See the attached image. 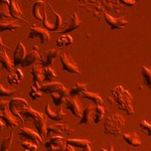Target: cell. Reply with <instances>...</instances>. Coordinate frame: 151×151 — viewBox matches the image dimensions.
<instances>
[{
	"label": "cell",
	"mask_w": 151,
	"mask_h": 151,
	"mask_svg": "<svg viewBox=\"0 0 151 151\" xmlns=\"http://www.w3.org/2000/svg\"><path fill=\"white\" fill-rule=\"evenodd\" d=\"M111 94L116 102L117 107L120 110L125 112L127 115L131 116L134 114V107H133V97L129 93V91L122 86H116L111 91Z\"/></svg>",
	"instance_id": "1"
},
{
	"label": "cell",
	"mask_w": 151,
	"mask_h": 151,
	"mask_svg": "<svg viewBox=\"0 0 151 151\" xmlns=\"http://www.w3.org/2000/svg\"><path fill=\"white\" fill-rule=\"evenodd\" d=\"M125 126V118L121 114H112L104 122V133L109 136H117L122 132Z\"/></svg>",
	"instance_id": "2"
},
{
	"label": "cell",
	"mask_w": 151,
	"mask_h": 151,
	"mask_svg": "<svg viewBox=\"0 0 151 151\" xmlns=\"http://www.w3.org/2000/svg\"><path fill=\"white\" fill-rule=\"evenodd\" d=\"M47 10L45 8V14H43V26L48 31H58L62 26L63 18L57 11L53 9L52 4H47Z\"/></svg>",
	"instance_id": "3"
},
{
	"label": "cell",
	"mask_w": 151,
	"mask_h": 151,
	"mask_svg": "<svg viewBox=\"0 0 151 151\" xmlns=\"http://www.w3.org/2000/svg\"><path fill=\"white\" fill-rule=\"evenodd\" d=\"M9 102L10 101L1 100L0 102V112H1L0 117H1V120L6 124L7 128H14L19 125V119L9 110Z\"/></svg>",
	"instance_id": "4"
},
{
	"label": "cell",
	"mask_w": 151,
	"mask_h": 151,
	"mask_svg": "<svg viewBox=\"0 0 151 151\" xmlns=\"http://www.w3.org/2000/svg\"><path fill=\"white\" fill-rule=\"evenodd\" d=\"M60 60L62 63V68L65 73L73 75H81V70H80L79 65L69 53L63 52L60 55Z\"/></svg>",
	"instance_id": "5"
},
{
	"label": "cell",
	"mask_w": 151,
	"mask_h": 151,
	"mask_svg": "<svg viewBox=\"0 0 151 151\" xmlns=\"http://www.w3.org/2000/svg\"><path fill=\"white\" fill-rule=\"evenodd\" d=\"M65 145H67V140L62 135H52L45 142V149L50 151L65 150Z\"/></svg>",
	"instance_id": "6"
},
{
	"label": "cell",
	"mask_w": 151,
	"mask_h": 151,
	"mask_svg": "<svg viewBox=\"0 0 151 151\" xmlns=\"http://www.w3.org/2000/svg\"><path fill=\"white\" fill-rule=\"evenodd\" d=\"M28 107V103L22 98H19V97H14L13 99L10 100L9 102V110L11 111V113L13 115H15L21 122H23L22 116L20 114V111L22 109Z\"/></svg>",
	"instance_id": "7"
},
{
	"label": "cell",
	"mask_w": 151,
	"mask_h": 151,
	"mask_svg": "<svg viewBox=\"0 0 151 151\" xmlns=\"http://www.w3.org/2000/svg\"><path fill=\"white\" fill-rule=\"evenodd\" d=\"M27 38L28 40L40 38L41 43H47L50 40V35L47 28L37 27V26H31L30 29H29Z\"/></svg>",
	"instance_id": "8"
},
{
	"label": "cell",
	"mask_w": 151,
	"mask_h": 151,
	"mask_svg": "<svg viewBox=\"0 0 151 151\" xmlns=\"http://www.w3.org/2000/svg\"><path fill=\"white\" fill-rule=\"evenodd\" d=\"M18 136L21 139L32 141V142L36 143L37 145L42 143V137L40 136V134L37 131H33L31 129L25 127V126H22V127L19 129Z\"/></svg>",
	"instance_id": "9"
},
{
	"label": "cell",
	"mask_w": 151,
	"mask_h": 151,
	"mask_svg": "<svg viewBox=\"0 0 151 151\" xmlns=\"http://www.w3.org/2000/svg\"><path fill=\"white\" fill-rule=\"evenodd\" d=\"M73 132L74 130L65 123H55L47 127V137L52 135H70Z\"/></svg>",
	"instance_id": "10"
},
{
	"label": "cell",
	"mask_w": 151,
	"mask_h": 151,
	"mask_svg": "<svg viewBox=\"0 0 151 151\" xmlns=\"http://www.w3.org/2000/svg\"><path fill=\"white\" fill-rule=\"evenodd\" d=\"M65 108L76 117L82 116L83 110L81 107V103L79 102V100L76 98V96H70L67 99V101L65 103Z\"/></svg>",
	"instance_id": "11"
},
{
	"label": "cell",
	"mask_w": 151,
	"mask_h": 151,
	"mask_svg": "<svg viewBox=\"0 0 151 151\" xmlns=\"http://www.w3.org/2000/svg\"><path fill=\"white\" fill-rule=\"evenodd\" d=\"M45 113L50 120L52 121H62L65 118V113L63 110L62 107H55V109L53 110L52 107V103H47L45 107Z\"/></svg>",
	"instance_id": "12"
},
{
	"label": "cell",
	"mask_w": 151,
	"mask_h": 151,
	"mask_svg": "<svg viewBox=\"0 0 151 151\" xmlns=\"http://www.w3.org/2000/svg\"><path fill=\"white\" fill-rule=\"evenodd\" d=\"M58 55H60L58 48H50V50H45L40 58V65L43 68L50 67L53 64V60L58 57Z\"/></svg>",
	"instance_id": "13"
},
{
	"label": "cell",
	"mask_w": 151,
	"mask_h": 151,
	"mask_svg": "<svg viewBox=\"0 0 151 151\" xmlns=\"http://www.w3.org/2000/svg\"><path fill=\"white\" fill-rule=\"evenodd\" d=\"M105 20L107 24L111 27L112 30H116V29H122L128 24V20L125 17H113L110 14L105 13Z\"/></svg>",
	"instance_id": "14"
},
{
	"label": "cell",
	"mask_w": 151,
	"mask_h": 151,
	"mask_svg": "<svg viewBox=\"0 0 151 151\" xmlns=\"http://www.w3.org/2000/svg\"><path fill=\"white\" fill-rule=\"evenodd\" d=\"M36 48H37V47L33 45L32 50L28 53H26L25 58H24V60H22V63H21V65H20L21 67L27 68V67H30V65H33L37 62H40L41 55L38 53V50H36Z\"/></svg>",
	"instance_id": "15"
},
{
	"label": "cell",
	"mask_w": 151,
	"mask_h": 151,
	"mask_svg": "<svg viewBox=\"0 0 151 151\" xmlns=\"http://www.w3.org/2000/svg\"><path fill=\"white\" fill-rule=\"evenodd\" d=\"M26 55V50L22 42H18L12 52V62H13L14 67H18L21 65L22 60Z\"/></svg>",
	"instance_id": "16"
},
{
	"label": "cell",
	"mask_w": 151,
	"mask_h": 151,
	"mask_svg": "<svg viewBox=\"0 0 151 151\" xmlns=\"http://www.w3.org/2000/svg\"><path fill=\"white\" fill-rule=\"evenodd\" d=\"M33 124H35V130L40 134V136L42 138L47 137V123H45V118L40 112H37L36 116L33 119Z\"/></svg>",
	"instance_id": "17"
},
{
	"label": "cell",
	"mask_w": 151,
	"mask_h": 151,
	"mask_svg": "<svg viewBox=\"0 0 151 151\" xmlns=\"http://www.w3.org/2000/svg\"><path fill=\"white\" fill-rule=\"evenodd\" d=\"M94 113H95V106H93V105H87V106L83 109L81 119H80L78 124H79V125L89 126L91 121H93Z\"/></svg>",
	"instance_id": "18"
},
{
	"label": "cell",
	"mask_w": 151,
	"mask_h": 151,
	"mask_svg": "<svg viewBox=\"0 0 151 151\" xmlns=\"http://www.w3.org/2000/svg\"><path fill=\"white\" fill-rule=\"evenodd\" d=\"M68 90L62 83L58 82H50V83H45V84L41 86L40 91L41 93L45 94H52L55 92H60V91H65Z\"/></svg>",
	"instance_id": "19"
},
{
	"label": "cell",
	"mask_w": 151,
	"mask_h": 151,
	"mask_svg": "<svg viewBox=\"0 0 151 151\" xmlns=\"http://www.w3.org/2000/svg\"><path fill=\"white\" fill-rule=\"evenodd\" d=\"M70 97V91L65 90V91H60V92H55V93L50 94V99L55 107H62L63 105H65L67 99Z\"/></svg>",
	"instance_id": "20"
},
{
	"label": "cell",
	"mask_w": 151,
	"mask_h": 151,
	"mask_svg": "<svg viewBox=\"0 0 151 151\" xmlns=\"http://www.w3.org/2000/svg\"><path fill=\"white\" fill-rule=\"evenodd\" d=\"M80 25H81V20H80L79 16H78V14L76 13V12H73L72 15H70V20L68 21L67 25L63 28L62 33L63 32L64 33L73 32V31L77 30V29L80 27Z\"/></svg>",
	"instance_id": "21"
},
{
	"label": "cell",
	"mask_w": 151,
	"mask_h": 151,
	"mask_svg": "<svg viewBox=\"0 0 151 151\" xmlns=\"http://www.w3.org/2000/svg\"><path fill=\"white\" fill-rule=\"evenodd\" d=\"M45 3L42 1V0H38V1H36L32 5L31 13H32V16L36 19V20H40V21L43 20V14H45Z\"/></svg>",
	"instance_id": "22"
},
{
	"label": "cell",
	"mask_w": 151,
	"mask_h": 151,
	"mask_svg": "<svg viewBox=\"0 0 151 151\" xmlns=\"http://www.w3.org/2000/svg\"><path fill=\"white\" fill-rule=\"evenodd\" d=\"M123 140L127 143L128 145H130L131 147H139L142 144V141L139 138L138 134L136 132H129V133H124L122 135Z\"/></svg>",
	"instance_id": "23"
},
{
	"label": "cell",
	"mask_w": 151,
	"mask_h": 151,
	"mask_svg": "<svg viewBox=\"0 0 151 151\" xmlns=\"http://www.w3.org/2000/svg\"><path fill=\"white\" fill-rule=\"evenodd\" d=\"M0 62H1V65L6 72H13V68H14V65H13V62L9 58L8 55L6 53V50L4 48H1L0 50Z\"/></svg>",
	"instance_id": "24"
},
{
	"label": "cell",
	"mask_w": 151,
	"mask_h": 151,
	"mask_svg": "<svg viewBox=\"0 0 151 151\" xmlns=\"http://www.w3.org/2000/svg\"><path fill=\"white\" fill-rule=\"evenodd\" d=\"M23 73L21 72L20 69H17L15 72H11V74L7 76L6 82L9 86H16L21 82V80H23Z\"/></svg>",
	"instance_id": "25"
},
{
	"label": "cell",
	"mask_w": 151,
	"mask_h": 151,
	"mask_svg": "<svg viewBox=\"0 0 151 151\" xmlns=\"http://www.w3.org/2000/svg\"><path fill=\"white\" fill-rule=\"evenodd\" d=\"M68 144L74 146L77 149H82L85 151H91V142L85 139H67Z\"/></svg>",
	"instance_id": "26"
},
{
	"label": "cell",
	"mask_w": 151,
	"mask_h": 151,
	"mask_svg": "<svg viewBox=\"0 0 151 151\" xmlns=\"http://www.w3.org/2000/svg\"><path fill=\"white\" fill-rule=\"evenodd\" d=\"M20 27V24L15 20H1V23H0V30H1V32H4V31L14 32L16 29Z\"/></svg>",
	"instance_id": "27"
},
{
	"label": "cell",
	"mask_w": 151,
	"mask_h": 151,
	"mask_svg": "<svg viewBox=\"0 0 151 151\" xmlns=\"http://www.w3.org/2000/svg\"><path fill=\"white\" fill-rule=\"evenodd\" d=\"M9 12H10L12 18L14 19H19V20H23L25 21L23 19V13L22 11L20 10V8H19L18 6V3L16 0H10V4H9Z\"/></svg>",
	"instance_id": "28"
},
{
	"label": "cell",
	"mask_w": 151,
	"mask_h": 151,
	"mask_svg": "<svg viewBox=\"0 0 151 151\" xmlns=\"http://www.w3.org/2000/svg\"><path fill=\"white\" fill-rule=\"evenodd\" d=\"M30 74L32 76V81L33 83H37L42 86L43 85V70H41V68L40 65H33L31 67V70H30Z\"/></svg>",
	"instance_id": "29"
},
{
	"label": "cell",
	"mask_w": 151,
	"mask_h": 151,
	"mask_svg": "<svg viewBox=\"0 0 151 151\" xmlns=\"http://www.w3.org/2000/svg\"><path fill=\"white\" fill-rule=\"evenodd\" d=\"M73 37L70 36L69 33H63L62 35H60L55 40V45L58 48L60 47H70V45L73 43Z\"/></svg>",
	"instance_id": "30"
},
{
	"label": "cell",
	"mask_w": 151,
	"mask_h": 151,
	"mask_svg": "<svg viewBox=\"0 0 151 151\" xmlns=\"http://www.w3.org/2000/svg\"><path fill=\"white\" fill-rule=\"evenodd\" d=\"M81 97L83 99H86V100H89V101L93 102V103H95L96 105H103L104 104L103 99L100 97V95L93 93V92L84 91L81 94Z\"/></svg>",
	"instance_id": "31"
},
{
	"label": "cell",
	"mask_w": 151,
	"mask_h": 151,
	"mask_svg": "<svg viewBox=\"0 0 151 151\" xmlns=\"http://www.w3.org/2000/svg\"><path fill=\"white\" fill-rule=\"evenodd\" d=\"M20 114L21 116H22V120L23 122L22 124L28 122V121H32L33 119H35V117L36 116V114H37V111H35V109L30 108V107H26V108L22 109V110L20 111Z\"/></svg>",
	"instance_id": "32"
},
{
	"label": "cell",
	"mask_w": 151,
	"mask_h": 151,
	"mask_svg": "<svg viewBox=\"0 0 151 151\" xmlns=\"http://www.w3.org/2000/svg\"><path fill=\"white\" fill-rule=\"evenodd\" d=\"M104 117H105V109L103 105H96L95 106V113L93 118V122L95 125H98L104 119Z\"/></svg>",
	"instance_id": "33"
},
{
	"label": "cell",
	"mask_w": 151,
	"mask_h": 151,
	"mask_svg": "<svg viewBox=\"0 0 151 151\" xmlns=\"http://www.w3.org/2000/svg\"><path fill=\"white\" fill-rule=\"evenodd\" d=\"M140 75L144 81L145 86L148 88V90H151V70L148 69L147 67H142Z\"/></svg>",
	"instance_id": "34"
},
{
	"label": "cell",
	"mask_w": 151,
	"mask_h": 151,
	"mask_svg": "<svg viewBox=\"0 0 151 151\" xmlns=\"http://www.w3.org/2000/svg\"><path fill=\"white\" fill-rule=\"evenodd\" d=\"M87 84H83V83H77L75 86H73L70 90V96H78L81 95L83 92L86 91Z\"/></svg>",
	"instance_id": "35"
},
{
	"label": "cell",
	"mask_w": 151,
	"mask_h": 151,
	"mask_svg": "<svg viewBox=\"0 0 151 151\" xmlns=\"http://www.w3.org/2000/svg\"><path fill=\"white\" fill-rule=\"evenodd\" d=\"M57 78V74L50 67H47L43 69V82L50 83L52 82Z\"/></svg>",
	"instance_id": "36"
},
{
	"label": "cell",
	"mask_w": 151,
	"mask_h": 151,
	"mask_svg": "<svg viewBox=\"0 0 151 151\" xmlns=\"http://www.w3.org/2000/svg\"><path fill=\"white\" fill-rule=\"evenodd\" d=\"M13 136H14V133H13V131H11L8 137L4 138V139L1 141L0 149H1L2 151H8L9 149H10L12 142H13Z\"/></svg>",
	"instance_id": "37"
},
{
	"label": "cell",
	"mask_w": 151,
	"mask_h": 151,
	"mask_svg": "<svg viewBox=\"0 0 151 151\" xmlns=\"http://www.w3.org/2000/svg\"><path fill=\"white\" fill-rule=\"evenodd\" d=\"M40 92H41L40 90L37 89L35 85H31L30 91H29V93H28L29 98L32 100V101H38V100H41V98H42V95H41Z\"/></svg>",
	"instance_id": "38"
},
{
	"label": "cell",
	"mask_w": 151,
	"mask_h": 151,
	"mask_svg": "<svg viewBox=\"0 0 151 151\" xmlns=\"http://www.w3.org/2000/svg\"><path fill=\"white\" fill-rule=\"evenodd\" d=\"M21 148L23 150H26V151H35L37 150L38 148V145L36 143L32 142V141H29V140H23L21 142Z\"/></svg>",
	"instance_id": "39"
},
{
	"label": "cell",
	"mask_w": 151,
	"mask_h": 151,
	"mask_svg": "<svg viewBox=\"0 0 151 151\" xmlns=\"http://www.w3.org/2000/svg\"><path fill=\"white\" fill-rule=\"evenodd\" d=\"M139 128L142 132H144L147 137H151V124L148 123L145 119H142L139 123Z\"/></svg>",
	"instance_id": "40"
},
{
	"label": "cell",
	"mask_w": 151,
	"mask_h": 151,
	"mask_svg": "<svg viewBox=\"0 0 151 151\" xmlns=\"http://www.w3.org/2000/svg\"><path fill=\"white\" fill-rule=\"evenodd\" d=\"M5 4H1V9H0V16H1V20H10L12 18L10 12H9V7L6 8Z\"/></svg>",
	"instance_id": "41"
},
{
	"label": "cell",
	"mask_w": 151,
	"mask_h": 151,
	"mask_svg": "<svg viewBox=\"0 0 151 151\" xmlns=\"http://www.w3.org/2000/svg\"><path fill=\"white\" fill-rule=\"evenodd\" d=\"M16 91H17V89H6V88H4L3 84L0 85V97L1 98H3V97H10Z\"/></svg>",
	"instance_id": "42"
},
{
	"label": "cell",
	"mask_w": 151,
	"mask_h": 151,
	"mask_svg": "<svg viewBox=\"0 0 151 151\" xmlns=\"http://www.w3.org/2000/svg\"><path fill=\"white\" fill-rule=\"evenodd\" d=\"M123 5L125 6H128V7H132L136 4V1L135 0H119Z\"/></svg>",
	"instance_id": "43"
},
{
	"label": "cell",
	"mask_w": 151,
	"mask_h": 151,
	"mask_svg": "<svg viewBox=\"0 0 151 151\" xmlns=\"http://www.w3.org/2000/svg\"><path fill=\"white\" fill-rule=\"evenodd\" d=\"M75 150H77V148H75L74 146L67 143V145H65V151H75Z\"/></svg>",
	"instance_id": "44"
},
{
	"label": "cell",
	"mask_w": 151,
	"mask_h": 151,
	"mask_svg": "<svg viewBox=\"0 0 151 151\" xmlns=\"http://www.w3.org/2000/svg\"><path fill=\"white\" fill-rule=\"evenodd\" d=\"M0 3L1 4H5V5H8L10 4V0H0Z\"/></svg>",
	"instance_id": "45"
}]
</instances>
